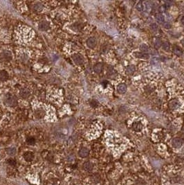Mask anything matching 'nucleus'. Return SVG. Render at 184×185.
I'll use <instances>...</instances> for the list:
<instances>
[{
	"mask_svg": "<svg viewBox=\"0 0 184 185\" xmlns=\"http://www.w3.org/2000/svg\"><path fill=\"white\" fill-rule=\"evenodd\" d=\"M180 106V103L179 101L177 99L172 100L169 102V107L172 110H177Z\"/></svg>",
	"mask_w": 184,
	"mask_h": 185,
	"instance_id": "nucleus-5",
	"label": "nucleus"
},
{
	"mask_svg": "<svg viewBox=\"0 0 184 185\" xmlns=\"http://www.w3.org/2000/svg\"><path fill=\"white\" fill-rule=\"evenodd\" d=\"M87 45L89 48L93 49L96 46V40L95 37H91L87 41Z\"/></svg>",
	"mask_w": 184,
	"mask_h": 185,
	"instance_id": "nucleus-4",
	"label": "nucleus"
},
{
	"mask_svg": "<svg viewBox=\"0 0 184 185\" xmlns=\"http://www.w3.org/2000/svg\"><path fill=\"white\" fill-rule=\"evenodd\" d=\"M33 157H34V155H33V152H26L24 154V158L27 162L32 161L33 159Z\"/></svg>",
	"mask_w": 184,
	"mask_h": 185,
	"instance_id": "nucleus-11",
	"label": "nucleus"
},
{
	"mask_svg": "<svg viewBox=\"0 0 184 185\" xmlns=\"http://www.w3.org/2000/svg\"><path fill=\"white\" fill-rule=\"evenodd\" d=\"M8 163L10 164V165H12V166H15L16 164V162H15L14 159H9L8 160Z\"/></svg>",
	"mask_w": 184,
	"mask_h": 185,
	"instance_id": "nucleus-33",
	"label": "nucleus"
},
{
	"mask_svg": "<svg viewBox=\"0 0 184 185\" xmlns=\"http://www.w3.org/2000/svg\"><path fill=\"white\" fill-rule=\"evenodd\" d=\"M132 128L135 131L139 132L143 128V125H142V123L140 122H135L133 123Z\"/></svg>",
	"mask_w": 184,
	"mask_h": 185,
	"instance_id": "nucleus-15",
	"label": "nucleus"
},
{
	"mask_svg": "<svg viewBox=\"0 0 184 185\" xmlns=\"http://www.w3.org/2000/svg\"><path fill=\"white\" fill-rule=\"evenodd\" d=\"M90 104H91V105H92V107H96V106H97V104H98V103L96 102V101H94V100H93L90 103Z\"/></svg>",
	"mask_w": 184,
	"mask_h": 185,
	"instance_id": "nucleus-35",
	"label": "nucleus"
},
{
	"mask_svg": "<svg viewBox=\"0 0 184 185\" xmlns=\"http://www.w3.org/2000/svg\"><path fill=\"white\" fill-rule=\"evenodd\" d=\"M172 146L174 148H180L181 146H182V140L179 139V138H174L172 140Z\"/></svg>",
	"mask_w": 184,
	"mask_h": 185,
	"instance_id": "nucleus-9",
	"label": "nucleus"
},
{
	"mask_svg": "<svg viewBox=\"0 0 184 185\" xmlns=\"http://www.w3.org/2000/svg\"><path fill=\"white\" fill-rule=\"evenodd\" d=\"M162 47L163 49L166 51H168L170 49V44L168 42H164L162 44Z\"/></svg>",
	"mask_w": 184,
	"mask_h": 185,
	"instance_id": "nucleus-25",
	"label": "nucleus"
},
{
	"mask_svg": "<svg viewBox=\"0 0 184 185\" xmlns=\"http://www.w3.org/2000/svg\"><path fill=\"white\" fill-rule=\"evenodd\" d=\"M136 185H145V183L142 181H138V182H136Z\"/></svg>",
	"mask_w": 184,
	"mask_h": 185,
	"instance_id": "nucleus-36",
	"label": "nucleus"
},
{
	"mask_svg": "<svg viewBox=\"0 0 184 185\" xmlns=\"http://www.w3.org/2000/svg\"><path fill=\"white\" fill-rule=\"evenodd\" d=\"M83 168L87 171H91L93 169V164L90 162H86L83 164Z\"/></svg>",
	"mask_w": 184,
	"mask_h": 185,
	"instance_id": "nucleus-17",
	"label": "nucleus"
},
{
	"mask_svg": "<svg viewBox=\"0 0 184 185\" xmlns=\"http://www.w3.org/2000/svg\"><path fill=\"white\" fill-rule=\"evenodd\" d=\"M33 9H34V11L36 12H41L42 11V9H43V5L41 4V3H36V4H35L33 5Z\"/></svg>",
	"mask_w": 184,
	"mask_h": 185,
	"instance_id": "nucleus-18",
	"label": "nucleus"
},
{
	"mask_svg": "<svg viewBox=\"0 0 184 185\" xmlns=\"http://www.w3.org/2000/svg\"><path fill=\"white\" fill-rule=\"evenodd\" d=\"M100 180V178L99 175H97V174L93 175L92 177V180L93 182L94 183H98V182H99Z\"/></svg>",
	"mask_w": 184,
	"mask_h": 185,
	"instance_id": "nucleus-30",
	"label": "nucleus"
},
{
	"mask_svg": "<svg viewBox=\"0 0 184 185\" xmlns=\"http://www.w3.org/2000/svg\"><path fill=\"white\" fill-rule=\"evenodd\" d=\"M154 45H155V47L156 49L160 48L161 47V45H162V42H161V39L160 38H156L155 39L154 41Z\"/></svg>",
	"mask_w": 184,
	"mask_h": 185,
	"instance_id": "nucleus-24",
	"label": "nucleus"
},
{
	"mask_svg": "<svg viewBox=\"0 0 184 185\" xmlns=\"http://www.w3.org/2000/svg\"><path fill=\"white\" fill-rule=\"evenodd\" d=\"M127 85L124 84V83H121V84H119L118 85V87H117V90H118V92L120 94H125L126 92H127Z\"/></svg>",
	"mask_w": 184,
	"mask_h": 185,
	"instance_id": "nucleus-7",
	"label": "nucleus"
},
{
	"mask_svg": "<svg viewBox=\"0 0 184 185\" xmlns=\"http://www.w3.org/2000/svg\"><path fill=\"white\" fill-rule=\"evenodd\" d=\"M135 54H138V56H136L137 58H143V59H147L149 58V55L147 54V53H135Z\"/></svg>",
	"mask_w": 184,
	"mask_h": 185,
	"instance_id": "nucleus-26",
	"label": "nucleus"
},
{
	"mask_svg": "<svg viewBox=\"0 0 184 185\" xmlns=\"http://www.w3.org/2000/svg\"><path fill=\"white\" fill-rule=\"evenodd\" d=\"M72 59L74 60V62L76 65H82V64H83L84 63V58L82 57V55L80 54H75L74 56H72Z\"/></svg>",
	"mask_w": 184,
	"mask_h": 185,
	"instance_id": "nucleus-3",
	"label": "nucleus"
},
{
	"mask_svg": "<svg viewBox=\"0 0 184 185\" xmlns=\"http://www.w3.org/2000/svg\"><path fill=\"white\" fill-rule=\"evenodd\" d=\"M136 9L138 11H143L144 10V6L143 4V2L142 1H139L138 4H136Z\"/></svg>",
	"mask_w": 184,
	"mask_h": 185,
	"instance_id": "nucleus-28",
	"label": "nucleus"
},
{
	"mask_svg": "<svg viewBox=\"0 0 184 185\" xmlns=\"http://www.w3.org/2000/svg\"><path fill=\"white\" fill-rule=\"evenodd\" d=\"M89 150L87 148H82L79 151V155L81 157H86L89 155Z\"/></svg>",
	"mask_w": 184,
	"mask_h": 185,
	"instance_id": "nucleus-14",
	"label": "nucleus"
},
{
	"mask_svg": "<svg viewBox=\"0 0 184 185\" xmlns=\"http://www.w3.org/2000/svg\"><path fill=\"white\" fill-rule=\"evenodd\" d=\"M30 95V91L27 88H23L20 91V96L24 99H27Z\"/></svg>",
	"mask_w": 184,
	"mask_h": 185,
	"instance_id": "nucleus-12",
	"label": "nucleus"
},
{
	"mask_svg": "<svg viewBox=\"0 0 184 185\" xmlns=\"http://www.w3.org/2000/svg\"><path fill=\"white\" fill-rule=\"evenodd\" d=\"M166 8H167V7H166V6H165V5H163V6H160V8H159V11L161 12H162V13H163V12L166 11Z\"/></svg>",
	"mask_w": 184,
	"mask_h": 185,
	"instance_id": "nucleus-34",
	"label": "nucleus"
},
{
	"mask_svg": "<svg viewBox=\"0 0 184 185\" xmlns=\"http://www.w3.org/2000/svg\"><path fill=\"white\" fill-rule=\"evenodd\" d=\"M173 52L175 55H177V56H182V54H183V50L181 49V48L180 47H179V46H177V45L174 46Z\"/></svg>",
	"mask_w": 184,
	"mask_h": 185,
	"instance_id": "nucleus-13",
	"label": "nucleus"
},
{
	"mask_svg": "<svg viewBox=\"0 0 184 185\" xmlns=\"http://www.w3.org/2000/svg\"><path fill=\"white\" fill-rule=\"evenodd\" d=\"M0 58L4 62H9L12 60V53L8 51H4L1 53Z\"/></svg>",
	"mask_w": 184,
	"mask_h": 185,
	"instance_id": "nucleus-2",
	"label": "nucleus"
},
{
	"mask_svg": "<svg viewBox=\"0 0 184 185\" xmlns=\"http://www.w3.org/2000/svg\"><path fill=\"white\" fill-rule=\"evenodd\" d=\"M139 49H140V51L141 52L145 53V52H147V51L149 50V47H148V46H147V45H145V44H142V45L140 46Z\"/></svg>",
	"mask_w": 184,
	"mask_h": 185,
	"instance_id": "nucleus-27",
	"label": "nucleus"
},
{
	"mask_svg": "<svg viewBox=\"0 0 184 185\" xmlns=\"http://www.w3.org/2000/svg\"><path fill=\"white\" fill-rule=\"evenodd\" d=\"M35 117L37 118H43L44 116V110L42 109V108H38L37 110H36L35 111Z\"/></svg>",
	"mask_w": 184,
	"mask_h": 185,
	"instance_id": "nucleus-8",
	"label": "nucleus"
},
{
	"mask_svg": "<svg viewBox=\"0 0 184 185\" xmlns=\"http://www.w3.org/2000/svg\"><path fill=\"white\" fill-rule=\"evenodd\" d=\"M156 20L158 21V22L160 23H163L165 22V17H164V16H163L162 14H161V13L157 14V15H156Z\"/></svg>",
	"mask_w": 184,
	"mask_h": 185,
	"instance_id": "nucleus-23",
	"label": "nucleus"
},
{
	"mask_svg": "<svg viewBox=\"0 0 184 185\" xmlns=\"http://www.w3.org/2000/svg\"><path fill=\"white\" fill-rule=\"evenodd\" d=\"M8 74L6 71L1 70L0 71V81H6L8 79Z\"/></svg>",
	"mask_w": 184,
	"mask_h": 185,
	"instance_id": "nucleus-10",
	"label": "nucleus"
},
{
	"mask_svg": "<svg viewBox=\"0 0 184 185\" xmlns=\"http://www.w3.org/2000/svg\"><path fill=\"white\" fill-rule=\"evenodd\" d=\"M136 70V68H135V66L134 65H129L127 67V69H126V71L128 74H133L134 73V71Z\"/></svg>",
	"mask_w": 184,
	"mask_h": 185,
	"instance_id": "nucleus-20",
	"label": "nucleus"
},
{
	"mask_svg": "<svg viewBox=\"0 0 184 185\" xmlns=\"http://www.w3.org/2000/svg\"><path fill=\"white\" fill-rule=\"evenodd\" d=\"M6 152L9 155H15L17 152V150L15 148H8L6 149Z\"/></svg>",
	"mask_w": 184,
	"mask_h": 185,
	"instance_id": "nucleus-22",
	"label": "nucleus"
},
{
	"mask_svg": "<svg viewBox=\"0 0 184 185\" xmlns=\"http://www.w3.org/2000/svg\"><path fill=\"white\" fill-rule=\"evenodd\" d=\"M71 29L76 31H79L80 30L82 29V25L80 24V23H75V24H73L71 26Z\"/></svg>",
	"mask_w": 184,
	"mask_h": 185,
	"instance_id": "nucleus-21",
	"label": "nucleus"
},
{
	"mask_svg": "<svg viewBox=\"0 0 184 185\" xmlns=\"http://www.w3.org/2000/svg\"><path fill=\"white\" fill-rule=\"evenodd\" d=\"M26 143L29 145H34L35 144V139L34 137H29L26 139Z\"/></svg>",
	"mask_w": 184,
	"mask_h": 185,
	"instance_id": "nucleus-29",
	"label": "nucleus"
},
{
	"mask_svg": "<svg viewBox=\"0 0 184 185\" xmlns=\"http://www.w3.org/2000/svg\"><path fill=\"white\" fill-rule=\"evenodd\" d=\"M181 22H182V23L184 24V17H183V18L181 19Z\"/></svg>",
	"mask_w": 184,
	"mask_h": 185,
	"instance_id": "nucleus-37",
	"label": "nucleus"
},
{
	"mask_svg": "<svg viewBox=\"0 0 184 185\" xmlns=\"http://www.w3.org/2000/svg\"><path fill=\"white\" fill-rule=\"evenodd\" d=\"M4 102L8 106H10V107H15L17 105V97L11 94H8L6 95L5 99H4Z\"/></svg>",
	"mask_w": 184,
	"mask_h": 185,
	"instance_id": "nucleus-1",
	"label": "nucleus"
},
{
	"mask_svg": "<svg viewBox=\"0 0 184 185\" xmlns=\"http://www.w3.org/2000/svg\"><path fill=\"white\" fill-rule=\"evenodd\" d=\"M150 29L154 31H156L158 30V25L155 23H152L150 24Z\"/></svg>",
	"mask_w": 184,
	"mask_h": 185,
	"instance_id": "nucleus-31",
	"label": "nucleus"
},
{
	"mask_svg": "<svg viewBox=\"0 0 184 185\" xmlns=\"http://www.w3.org/2000/svg\"><path fill=\"white\" fill-rule=\"evenodd\" d=\"M163 27L166 29H169L172 26H171V24H169V22H164L163 23Z\"/></svg>",
	"mask_w": 184,
	"mask_h": 185,
	"instance_id": "nucleus-32",
	"label": "nucleus"
},
{
	"mask_svg": "<svg viewBox=\"0 0 184 185\" xmlns=\"http://www.w3.org/2000/svg\"><path fill=\"white\" fill-rule=\"evenodd\" d=\"M39 29L43 31H47L49 29V24L46 21H42L39 24Z\"/></svg>",
	"mask_w": 184,
	"mask_h": 185,
	"instance_id": "nucleus-6",
	"label": "nucleus"
},
{
	"mask_svg": "<svg viewBox=\"0 0 184 185\" xmlns=\"http://www.w3.org/2000/svg\"><path fill=\"white\" fill-rule=\"evenodd\" d=\"M93 70L97 74H100L103 70V64L102 63H97L93 67Z\"/></svg>",
	"mask_w": 184,
	"mask_h": 185,
	"instance_id": "nucleus-16",
	"label": "nucleus"
},
{
	"mask_svg": "<svg viewBox=\"0 0 184 185\" xmlns=\"http://www.w3.org/2000/svg\"><path fill=\"white\" fill-rule=\"evenodd\" d=\"M144 10L147 13L151 11L152 9V4L150 2V1H145L144 2Z\"/></svg>",
	"mask_w": 184,
	"mask_h": 185,
	"instance_id": "nucleus-19",
	"label": "nucleus"
}]
</instances>
